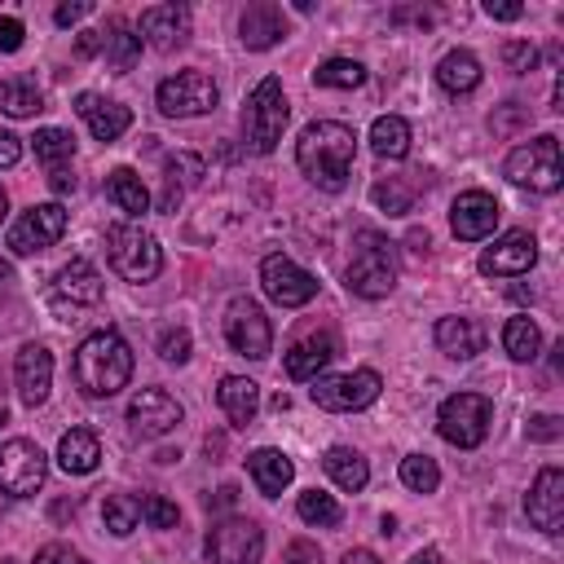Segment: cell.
Segmentation results:
<instances>
[{"label": "cell", "mask_w": 564, "mask_h": 564, "mask_svg": "<svg viewBox=\"0 0 564 564\" xmlns=\"http://www.w3.org/2000/svg\"><path fill=\"white\" fill-rule=\"evenodd\" d=\"M352 159H357V132L339 119H317L300 132L295 141V163L300 172L326 189V194H339L348 185V172H352Z\"/></svg>", "instance_id": "6da1fadb"}, {"label": "cell", "mask_w": 564, "mask_h": 564, "mask_svg": "<svg viewBox=\"0 0 564 564\" xmlns=\"http://www.w3.org/2000/svg\"><path fill=\"white\" fill-rule=\"evenodd\" d=\"M132 379V348L119 330H97L75 348V383L84 397H115Z\"/></svg>", "instance_id": "7a4b0ae2"}, {"label": "cell", "mask_w": 564, "mask_h": 564, "mask_svg": "<svg viewBox=\"0 0 564 564\" xmlns=\"http://www.w3.org/2000/svg\"><path fill=\"white\" fill-rule=\"evenodd\" d=\"M344 282L361 300H383L397 286V247L383 234L361 229L357 234V251H352V260L344 269Z\"/></svg>", "instance_id": "3957f363"}, {"label": "cell", "mask_w": 564, "mask_h": 564, "mask_svg": "<svg viewBox=\"0 0 564 564\" xmlns=\"http://www.w3.org/2000/svg\"><path fill=\"white\" fill-rule=\"evenodd\" d=\"M286 93H282V79L278 75H264L247 101H242V137L256 154H269L278 141H282V128H286Z\"/></svg>", "instance_id": "277c9868"}, {"label": "cell", "mask_w": 564, "mask_h": 564, "mask_svg": "<svg viewBox=\"0 0 564 564\" xmlns=\"http://www.w3.org/2000/svg\"><path fill=\"white\" fill-rule=\"evenodd\" d=\"M507 181L511 185H524L533 194H555L564 185V163H560V137L555 132H542L533 137L529 145H516L502 163Z\"/></svg>", "instance_id": "5b68a950"}, {"label": "cell", "mask_w": 564, "mask_h": 564, "mask_svg": "<svg viewBox=\"0 0 564 564\" xmlns=\"http://www.w3.org/2000/svg\"><path fill=\"white\" fill-rule=\"evenodd\" d=\"M106 256H110L115 273L128 278V282H150L163 269L159 238L141 225H110L106 229Z\"/></svg>", "instance_id": "8992f818"}, {"label": "cell", "mask_w": 564, "mask_h": 564, "mask_svg": "<svg viewBox=\"0 0 564 564\" xmlns=\"http://www.w3.org/2000/svg\"><path fill=\"white\" fill-rule=\"evenodd\" d=\"M489 419H494L489 397H480V392H454L436 410V432L449 445H458V449H476L485 441V432H489Z\"/></svg>", "instance_id": "52a82bcc"}, {"label": "cell", "mask_w": 564, "mask_h": 564, "mask_svg": "<svg viewBox=\"0 0 564 564\" xmlns=\"http://www.w3.org/2000/svg\"><path fill=\"white\" fill-rule=\"evenodd\" d=\"M220 101V88L207 70H176L167 75L159 88H154V106L167 115V119H194V115H207L216 110Z\"/></svg>", "instance_id": "ba28073f"}, {"label": "cell", "mask_w": 564, "mask_h": 564, "mask_svg": "<svg viewBox=\"0 0 564 564\" xmlns=\"http://www.w3.org/2000/svg\"><path fill=\"white\" fill-rule=\"evenodd\" d=\"M379 370H348V375H326V379H313L308 397L317 410H330V414H352V410H366L370 401H379Z\"/></svg>", "instance_id": "9c48e42d"}, {"label": "cell", "mask_w": 564, "mask_h": 564, "mask_svg": "<svg viewBox=\"0 0 564 564\" xmlns=\"http://www.w3.org/2000/svg\"><path fill=\"white\" fill-rule=\"evenodd\" d=\"M48 476V458L35 441L13 436L0 445V494L4 498H31Z\"/></svg>", "instance_id": "30bf717a"}, {"label": "cell", "mask_w": 564, "mask_h": 564, "mask_svg": "<svg viewBox=\"0 0 564 564\" xmlns=\"http://www.w3.org/2000/svg\"><path fill=\"white\" fill-rule=\"evenodd\" d=\"M264 555V533L256 520L225 516L207 529V560L212 564H260Z\"/></svg>", "instance_id": "8fae6325"}, {"label": "cell", "mask_w": 564, "mask_h": 564, "mask_svg": "<svg viewBox=\"0 0 564 564\" xmlns=\"http://www.w3.org/2000/svg\"><path fill=\"white\" fill-rule=\"evenodd\" d=\"M225 339H229L234 352H242L251 361H264L269 348H273V326H269V317H264V308L256 300L238 295L225 308Z\"/></svg>", "instance_id": "7c38bea8"}, {"label": "cell", "mask_w": 564, "mask_h": 564, "mask_svg": "<svg viewBox=\"0 0 564 564\" xmlns=\"http://www.w3.org/2000/svg\"><path fill=\"white\" fill-rule=\"evenodd\" d=\"M62 234H66V207L62 203H35L13 220L9 247H13V256H35V251L53 247Z\"/></svg>", "instance_id": "4fadbf2b"}, {"label": "cell", "mask_w": 564, "mask_h": 564, "mask_svg": "<svg viewBox=\"0 0 564 564\" xmlns=\"http://www.w3.org/2000/svg\"><path fill=\"white\" fill-rule=\"evenodd\" d=\"M260 286L282 308H300L317 295V278L308 269H300L291 256H264L260 260Z\"/></svg>", "instance_id": "5bb4252c"}, {"label": "cell", "mask_w": 564, "mask_h": 564, "mask_svg": "<svg viewBox=\"0 0 564 564\" xmlns=\"http://www.w3.org/2000/svg\"><path fill=\"white\" fill-rule=\"evenodd\" d=\"M181 419H185L181 401H176L172 392H163V388H141V392L128 401V423H132V432H137L141 441L167 436Z\"/></svg>", "instance_id": "9a60e30c"}, {"label": "cell", "mask_w": 564, "mask_h": 564, "mask_svg": "<svg viewBox=\"0 0 564 564\" xmlns=\"http://www.w3.org/2000/svg\"><path fill=\"white\" fill-rule=\"evenodd\" d=\"M533 264H538V242L524 229H511V234L494 238V247L480 251V273L485 278H520Z\"/></svg>", "instance_id": "2e32d148"}, {"label": "cell", "mask_w": 564, "mask_h": 564, "mask_svg": "<svg viewBox=\"0 0 564 564\" xmlns=\"http://www.w3.org/2000/svg\"><path fill=\"white\" fill-rule=\"evenodd\" d=\"M498 216H502V207H498L494 194L467 189V194H458L454 207H449V229H454V238H463V242H480V238H489V234L498 229Z\"/></svg>", "instance_id": "e0dca14e"}, {"label": "cell", "mask_w": 564, "mask_h": 564, "mask_svg": "<svg viewBox=\"0 0 564 564\" xmlns=\"http://www.w3.org/2000/svg\"><path fill=\"white\" fill-rule=\"evenodd\" d=\"M524 511L529 520L542 529V533H564V471L560 467H542L533 476V489L524 498Z\"/></svg>", "instance_id": "ac0fdd59"}, {"label": "cell", "mask_w": 564, "mask_h": 564, "mask_svg": "<svg viewBox=\"0 0 564 564\" xmlns=\"http://www.w3.org/2000/svg\"><path fill=\"white\" fill-rule=\"evenodd\" d=\"M13 383H18L22 405H31V410L44 405L48 388H53V352L44 344H22L13 357Z\"/></svg>", "instance_id": "d6986e66"}, {"label": "cell", "mask_w": 564, "mask_h": 564, "mask_svg": "<svg viewBox=\"0 0 564 564\" xmlns=\"http://www.w3.org/2000/svg\"><path fill=\"white\" fill-rule=\"evenodd\" d=\"M137 31H141V40L150 48L172 53V48H181L189 40V9L185 4H150V9H141Z\"/></svg>", "instance_id": "ffe728a7"}, {"label": "cell", "mask_w": 564, "mask_h": 564, "mask_svg": "<svg viewBox=\"0 0 564 564\" xmlns=\"http://www.w3.org/2000/svg\"><path fill=\"white\" fill-rule=\"evenodd\" d=\"M31 141H35V159L44 163V176H48L53 194H70L75 189V172H70L75 137L66 128H40Z\"/></svg>", "instance_id": "44dd1931"}, {"label": "cell", "mask_w": 564, "mask_h": 564, "mask_svg": "<svg viewBox=\"0 0 564 564\" xmlns=\"http://www.w3.org/2000/svg\"><path fill=\"white\" fill-rule=\"evenodd\" d=\"M238 40H242L247 48H256V53L273 48L278 40H286V13H282L278 4H269V0L247 4L242 18H238Z\"/></svg>", "instance_id": "7402d4cb"}, {"label": "cell", "mask_w": 564, "mask_h": 564, "mask_svg": "<svg viewBox=\"0 0 564 564\" xmlns=\"http://www.w3.org/2000/svg\"><path fill=\"white\" fill-rule=\"evenodd\" d=\"M75 110L84 115V123H88V132L97 141H115V137H123L132 128V110L119 106V101H106L97 93H79L75 97Z\"/></svg>", "instance_id": "603a6c76"}, {"label": "cell", "mask_w": 564, "mask_h": 564, "mask_svg": "<svg viewBox=\"0 0 564 564\" xmlns=\"http://www.w3.org/2000/svg\"><path fill=\"white\" fill-rule=\"evenodd\" d=\"M436 348L454 361H471L476 352H485V326L476 317H441L432 330Z\"/></svg>", "instance_id": "cb8c5ba5"}, {"label": "cell", "mask_w": 564, "mask_h": 564, "mask_svg": "<svg viewBox=\"0 0 564 564\" xmlns=\"http://www.w3.org/2000/svg\"><path fill=\"white\" fill-rule=\"evenodd\" d=\"M339 357V339L335 335H308V339H300V344H291V352H286V375L291 379H322V370L330 366Z\"/></svg>", "instance_id": "d4e9b609"}, {"label": "cell", "mask_w": 564, "mask_h": 564, "mask_svg": "<svg viewBox=\"0 0 564 564\" xmlns=\"http://www.w3.org/2000/svg\"><path fill=\"white\" fill-rule=\"evenodd\" d=\"M53 291H57V300H66V304H97V300H101V273H97L84 256H75L70 264L57 269Z\"/></svg>", "instance_id": "484cf974"}, {"label": "cell", "mask_w": 564, "mask_h": 564, "mask_svg": "<svg viewBox=\"0 0 564 564\" xmlns=\"http://www.w3.org/2000/svg\"><path fill=\"white\" fill-rule=\"evenodd\" d=\"M216 401H220V410L229 414L234 427H247L260 410V383L247 379V375H225L220 388H216Z\"/></svg>", "instance_id": "4316f807"}, {"label": "cell", "mask_w": 564, "mask_h": 564, "mask_svg": "<svg viewBox=\"0 0 564 564\" xmlns=\"http://www.w3.org/2000/svg\"><path fill=\"white\" fill-rule=\"evenodd\" d=\"M247 471H251V480H256V489L264 494V498H278L286 485H291V476H295V463L282 454V449H256L251 458H247Z\"/></svg>", "instance_id": "83f0119b"}, {"label": "cell", "mask_w": 564, "mask_h": 564, "mask_svg": "<svg viewBox=\"0 0 564 564\" xmlns=\"http://www.w3.org/2000/svg\"><path fill=\"white\" fill-rule=\"evenodd\" d=\"M97 458H101V445H97V436H93L88 427H70V432L57 441V463H62V471H70V476H88V471L97 467Z\"/></svg>", "instance_id": "f1b7e54d"}, {"label": "cell", "mask_w": 564, "mask_h": 564, "mask_svg": "<svg viewBox=\"0 0 564 564\" xmlns=\"http://www.w3.org/2000/svg\"><path fill=\"white\" fill-rule=\"evenodd\" d=\"M322 467H326V476H330L339 489H348V494L366 489V480H370L366 458H361L357 449H348V445H330V449L322 454Z\"/></svg>", "instance_id": "f546056e"}, {"label": "cell", "mask_w": 564, "mask_h": 564, "mask_svg": "<svg viewBox=\"0 0 564 564\" xmlns=\"http://www.w3.org/2000/svg\"><path fill=\"white\" fill-rule=\"evenodd\" d=\"M436 84H441L445 93L463 97V93H471V88L480 84V62H476L467 48H454V53H445V57L436 62Z\"/></svg>", "instance_id": "4dcf8cb0"}, {"label": "cell", "mask_w": 564, "mask_h": 564, "mask_svg": "<svg viewBox=\"0 0 564 564\" xmlns=\"http://www.w3.org/2000/svg\"><path fill=\"white\" fill-rule=\"evenodd\" d=\"M203 176H207V163H203L198 154H189V150L172 154V159H167V189H163V212H176L181 194H185L189 185H198Z\"/></svg>", "instance_id": "1f68e13d"}, {"label": "cell", "mask_w": 564, "mask_h": 564, "mask_svg": "<svg viewBox=\"0 0 564 564\" xmlns=\"http://www.w3.org/2000/svg\"><path fill=\"white\" fill-rule=\"evenodd\" d=\"M106 198H110L119 212H128V216L150 212V189L141 185V176H137L132 167H115V172L106 176Z\"/></svg>", "instance_id": "d6a6232c"}, {"label": "cell", "mask_w": 564, "mask_h": 564, "mask_svg": "<svg viewBox=\"0 0 564 564\" xmlns=\"http://www.w3.org/2000/svg\"><path fill=\"white\" fill-rule=\"evenodd\" d=\"M101 53H106V62H110V70H132L137 66V57H141V35H132V26L128 22H110L106 31H101Z\"/></svg>", "instance_id": "836d02e7"}, {"label": "cell", "mask_w": 564, "mask_h": 564, "mask_svg": "<svg viewBox=\"0 0 564 564\" xmlns=\"http://www.w3.org/2000/svg\"><path fill=\"white\" fill-rule=\"evenodd\" d=\"M370 150L379 159H405L410 154V123L401 115H379L370 123Z\"/></svg>", "instance_id": "e575fe53"}, {"label": "cell", "mask_w": 564, "mask_h": 564, "mask_svg": "<svg viewBox=\"0 0 564 564\" xmlns=\"http://www.w3.org/2000/svg\"><path fill=\"white\" fill-rule=\"evenodd\" d=\"M0 110L13 115V119H26V115L44 110V93L35 88V79L9 75V79H0Z\"/></svg>", "instance_id": "d590c367"}, {"label": "cell", "mask_w": 564, "mask_h": 564, "mask_svg": "<svg viewBox=\"0 0 564 564\" xmlns=\"http://www.w3.org/2000/svg\"><path fill=\"white\" fill-rule=\"evenodd\" d=\"M502 348H507V357H511V361H533V357H538L542 335H538V326H533V317H529V313L507 317V326H502Z\"/></svg>", "instance_id": "8d00e7d4"}, {"label": "cell", "mask_w": 564, "mask_h": 564, "mask_svg": "<svg viewBox=\"0 0 564 564\" xmlns=\"http://www.w3.org/2000/svg\"><path fill=\"white\" fill-rule=\"evenodd\" d=\"M313 84L317 88H361L366 84V66L352 62V57H330L313 70Z\"/></svg>", "instance_id": "74e56055"}, {"label": "cell", "mask_w": 564, "mask_h": 564, "mask_svg": "<svg viewBox=\"0 0 564 564\" xmlns=\"http://www.w3.org/2000/svg\"><path fill=\"white\" fill-rule=\"evenodd\" d=\"M370 198H375L388 216H405V212L414 207V185H410L405 176H379V181L370 185Z\"/></svg>", "instance_id": "f35d334b"}, {"label": "cell", "mask_w": 564, "mask_h": 564, "mask_svg": "<svg viewBox=\"0 0 564 564\" xmlns=\"http://www.w3.org/2000/svg\"><path fill=\"white\" fill-rule=\"evenodd\" d=\"M295 511H300V520L304 524H317V529H330V524H339V502L330 498V494H322V489H304L300 494V502H295Z\"/></svg>", "instance_id": "ab89813d"}, {"label": "cell", "mask_w": 564, "mask_h": 564, "mask_svg": "<svg viewBox=\"0 0 564 564\" xmlns=\"http://www.w3.org/2000/svg\"><path fill=\"white\" fill-rule=\"evenodd\" d=\"M101 520H106V529L115 538H128L137 529V520H141V502L132 494H110L106 507H101Z\"/></svg>", "instance_id": "60d3db41"}, {"label": "cell", "mask_w": 564, "mask_h": 564, "mask_svg": "<svg viewBox=\"0 0 564 564\" xmlns=\"http://www.w3.org/2000/svg\"><path fill=\"white\" fill-rule=\"evenodd\" d=\"M401 485L414 489V494H432V489L441 485L436 458H427V454H405V458H401Z\"/></svg>", "instance_id": "b9f144b4"}, {"label": "cell", "mask_w": 564, "mask_h": 564, "mask_svg": "<svg viewBox=\"0 0 564 564\" xmlns=\"http://www.w3.org/2000/svg\"><path fill=\"white\" fill-rule=\"evenodd\" d=\"M502 62H507L511 75H529V70L538 66V48L524 44V40H507V44H502Z\"/></svg>", "instance_id": "7bdbcfd3"}, {"label": "cell", "mask_w": 564, "mask_h": 564, "mask_svg": "<svg viewBox=\"0 0 564 564\" xmlns=\"http://www.w3.org/2000/svg\"><path fill=\"white\" fill-rule=\"evenodd\" d=\"M159 357L163 361H189V330L185 326H167L163 335H159Z\"/></svg>", "instance_id": "ee69618b"}, {"label": "cell", "mask_w": 564, "mask_h": 564, "mask_svg": "<svg viewBox=\"0 0 564 564\" xmlns=\"http://www.w3.org/2000/svg\"><path fill=\"white\" fill-rule=\"evenodd\" d=\"M141 516H145V524H150V529H172L181 511H176V502H167L163 494H150V498L141 502Z\"/></svg>", "instance_id": "f6af8a7d"}, {"label": "cell", "mask_w": 564, "mask_h": 564, "mask_svg": "<svg viewBox=\"0 0 564 564\" xmlns=\"http://www.w3.org/2000/svg\"><path fill=\"white\" fill-rule=\"evenodd\" d=\"M564 436V419L560 414H538L529 419V441H560Z\"/></svg>", "instance_id": "bcb514c9"}, {"label": "cell", "mask_w": 564, "mask_h": 564, "mask_svg": "<svg viewBox=\"0 0 564 564\" xmlns=\"http://www.w3.org/2000/svg\"><path fill=\"white\" fill-rule=\"evenodd\" d=\"M282 564H322V551H317V542H308V538H295V542L286 546Z\"/></svg>", "instance_id": "7dc6e473"}, {"label": "cell", "mask_w": 564, "mask_h": 564, "mask_svg": "<svg viewBox=\"0 0 564 564\" xmlns=\"http://www.w3.org/2000/svg\"><path fill=\"white\" fill-rule=\"evenodd\" d=\"M35 564H84V560H79V551H70L66 542H48V546L35 551Z\"/></svg>", "instance_id": "c3c4849f"}, {"label": "cell", "mask_w": 564, "mask_h": 564, "mask_svg": "<svg viewBox=\"0 0 564 564\" xmlns=\"http://www.w3.org/2000/svg\"><path fill=\"white\" fill-rule=\"evenodd\" d=\"M22 35H26V26L18 18H0V53H18Z\"/></svg>", "instance_id": "681fc988"}, {"label": "cell", "mask_w": 564, "mask_h": 564, "mask_svg": "<svg viewBox=\"0 0 564 564\" xmlns=\"http://www.w3.org/2000/svg\"><path fill=\"white\" fill-rule=\"evenodd\" d=\"M88 9H93L88 0H66V4H57V9H53V22H57V26H75Z\"/></svg>", "instance_id": "f907efd6"}, {"label": "cell", "mask_w": 564, "mask_h": 564, "mask_svg": "<svg viewBox=\"0 0 564 564\" xmlns=\"http://www.w3.org/2000/svg\"><path fill=\"white\" fill-rule=\"evenodd\" d=\"M485 13H489L494 22H516V18L524 13V4H516V0H485Z\"/></svg>", "instance_id": "816d5d0a"}, {"label": "cell", "mask_w": 564, "mask_h": 564, "mask_svg": "<svg viewBox=\"0 0 564 564\" xmlns=\"http://www.w3.org/2000/svg\"><path fill=\"white\" fill-rule=\"evenodd\" d=\"M18 159H22V137L0 132V167H18Z\"/></svg>", "instance_id": "f5cc1de1"}, {"label": "cell", "mask_w": 564, "mask_h": 564, "mask_svg": "<svg viewBox=\"0 0 564 564\" xmlns=\"http://www.w3.org/2000/svg\"><path fill=\"white\" fill-rule=\"evenodd\" d=\"M101 53V31H79V57Z\"/></svg>", "instance_id": "db71d44e"}, {"label": "cell", "mask_w": 564, "mask_h": 564, "mask_svg": "<svg viewBox=\"0 0 564 564\" xmlns=\"http://www.w3.org/2000/svg\"><path fill=\"white\" fill-rule=\"evenodd\" d=\"M339 564H379V555L375 551H366V546H352V551H344V560Z\"/></svg>", "instance_id": "11a10c76"}, {"label": "cell", "mask_w": 564, "mask_h": 564, "mask_svg": "<svg viewBox=\"0 0 564 564\" xmlns=\"http://www.w3.org/2000/svg\"><path fill=\"white\" fill-rule=\"evenodd\" d=\"M410 564H441V555H436V551H432V546H427V551H419V555H414V560H410Z\"/></svg>", "instance_id": "9f6ffc18"}, {"label": "cell", "mask_w": 564, "mask_h": 564, "mask_svg": "<svg viewBox=\"0 0 564 564\" xmlns=\"http://www.w3.org/2000/svg\"><path fill=\"white\" fill-rule=\"evenodd\" d=\"M0 216H4V189H0Z\"/></svg>", "instance_id": "6f0895ef"}, {"label": "cell", "mask_w": 564, "mask_h": 564, "mask_svg": "<svg viewBox=\"0 0 564 564\" xmlns=\"http://www.w3.org/2000/svg\"><path fill=\"white\" fill-rule=\"evenodd\" d=\"M0 564H13V560H0Z\"/></svg>", "instance_id": "680465c9"}, {"label": "cell", "mask_w": 564, "mask_h": 564, "mask_svg": "<svg viewBox=\"0 0 564 564\" xmlns=\"http://www.w3.org/2000/svg\"><path fill=\"white\" fill-rule=\"evenodd\" d=\"M0 423H4V414H0Z\"/></svg>", "instance_id": "91938a15"}]
</instances>
